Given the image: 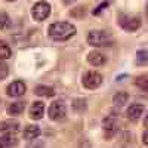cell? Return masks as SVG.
<instances>
[{
    "label": "cell",
    "instance_id": "1",
    "mask_svg": "<svg viewBox=\"0 0 148 148\" xmlns=\"http://www.w3.org/2000/svg\"><path fill=\"white\" fill-rule=\"evenodd\" d=\"M47 34L55 42H65L76 34V27L67 21H56L49 25Z\"/></svg>",
    "mask_w": 148,
    "mask_h": 148
},
{
    "label": "cell",
    "instance_id": "2",
    "mask_svg": "<svg viewBox=\"0 0 148 148\" xmlns=\"http://www.w3.org/2000/svg\"><path fill=\"white\" fill-rule=\"evenodd\" d=\"M88 43L90 46H108L113 43V39L108 31H104V30H90L88 33Z\"/></svg>",
    "mask_w": 148,
    "mask_h": 148
},
{
    "label": "cell",
    "instance_id": "3",
    "mask_svg": "<svg viewBox=\"0 0 148 148\" xmlns=\"http://www.w3.org/2000/svg\"><path fill=\"white\" fill-rule=\"evenodd\" d=\"M65 114H67V107H65V102L64 101H53L49 107V119L53 120V121H61L65 119Z\"/></svg>",
    "mask_w": 148,
    "mask_h": 148
},
{
    "label": "cell",
    "instance_id": "4",
    "mask_svg": "<svg viewBox=\"0 0 148 148\" xmlns=\"http://www.w3.org/2000/svg\"><path fill=\"white\" fill-rule=\"evenodd\" d=\"M119 24H120V27L126 31H136L141 27V19L138 16H133V15L120 14L119 15Z\"/></svg>",
    "mask_w": 148,
    "mask_h": 148
},
{
    "label": "cell",
    "instance_id": "5",
    "mask_svg": "<svg viewBox=\"0 0 148 148\" xmlns=\"http://www.w3.org/2000/svg\"><path fill=\"white\" fill-rule=\"evenodd\" d=\"M82 83L83 86L88 90H93V89H98L102 83V76L98 71H88L83 76L82 79Z\"/></svg>",
    "mask_w": 148,
    "mask_h": 148
},
{
    "label": "cell",
    "instance_id": "6",
    "mask_svg": "<svg viewBox=\"0 0 148 148\" xmlns=\"http://www.w3.org/2000/svg\"><path fill=\"white\" fill-rule=\"evenodd\" d=\"M51 15V5L47 2H37L31 8V16L36 21H45Z\"/></svg>",
    "mask_w": 148,
    "mask_h": 148
},
{
    "label": "cell",
    "instance_id": "7",
    "mask_svg": "<svg viewBox=\"0 0 148 148\" xmlns=\"http://www.w3.org/2000/svg\"><path fill=\"white\" fill-rule=\"evenodd\" d=\"M25 90H27V86H25V83H24L22 80H15V82H12V83L8 86V89H6L8 96H10V98L22 96L24 93H25Z\"/></svg>",
    "mask_w": 148,
    "mask_h": 148
},
{
    "label": "cell",
    "instance_id": "8",
    "mask_svg": "<svg viewBox=\"0 0 148 148\" xmlns=\"http://www.w3.org/2000/svg\"><path fill=\"white\" fill-rule=\"evenodd\" d=\"M144 110H145V107H144L142 104L135 102V104H132V105L127 108L126 116H127V119H129L130 121H136V120L141 119V116L144 114Z\"/></svg>",
    "mask_w": 148,
    "mask_h": 148
},
{
    "label": "cell",
    "instance_id": "9",
    "mask_svg": "<svg viewBox=\"0 0 148 148\" xmlns=\"http://www.w3.org/2000/svg\"><path fill=\"white\" fill-rule=\"evenodd\" d=\"M102 127L105 130V135L110 138L117 132V117L114 116H108L104 121H102Z\"/></svg>",
    "mask_w": 148,
    "mask_h": 148
},
{
    "label": "cell",
    "instance_id": "10",
    "mask_svg": "<svg viewBox=\"0 0 148 148\" xmlns=\"http://www.w3.org/2000/svg\"><path fill=\"white\" fill-rule=\"evenodd\" d=\"M88 62L93 67H101L107 62V58L105 55H102L101 52H98V51H93L88 55Z\"/></svg>",
    "mask_w": 148,
    "mask_h": 148
},
{
    "label": "cell",
    "instance_id": "11",
    "mask_svg": "<svg viewBox=\"0 0 148 148\" xmlns=\"http://www.w3.org/2000/svg\"><path fill=\"white\" fill-rule=\"evenodd\" d=\"M43 113H45V104L40 101L33 102V105L30 108V117L33 120H40L43 117Z\"/></svg>",
    "mask_w": 148,
    "mask_h": 148
},
{
    "label": "cell",
    "instance_id": "12",
    "mask_svg": "<svg viewBox=\"0 0 148 148\" xmlns=\"http://www.w3.org/2000/svg\"><path fill=\"white\" fill-rule=\"evenodd\" d=\"M16 142L18 139L14 133H5L0 136V148H12L16 145Z\"/></svg>",
    "mask_w": 148,
    "mask_h": 148
},
{
    "label": "cell",
    "instance_id": "13",
    "mask_svg": "<svg viewBox=\"0 0 148 148\" xmlns=\"http://www.w3.org/2000/svg\"><path fill=\"white\" fill-rule=\"evenodd\" d=\"M127 101H129V93H126V92H117L113 96V104L117 110H121L127 104Z\"/></svg>",
    "mask_w": 148,
    "mask_h": 148
},
{
    "label": "cell",
    "instance_id": "14",
    "mask_svg": "<svg viewBox=\"0 0 148 148\" xmlns=\"http://www.w3.org/2000/svg\"><path fill=\"white\" fill-rule=\"evenodd\" d=\"M0 130H2L3 133H16L18 130H19V125L16 121H12V120H9V121H3L2 125H0Z\"/></svg>",
    "mask_w": 148,
    "mask_h": 148
},
{
    "label": "cell",
    "instance_id": "15",
    "mask_svg": "<svg viewBox=\"0 0 148 148\" xmlns=\"http://www.w3.org/2000/svg\"><path fill=\"white\" fill-rule=\"evenodd\" d=\"M39 135H40V127L37 125H30V126L25 127V130H24V138L28 139V141L36 139Z\"/></svg>",
    "mask_w": 148,
    "mask_h": 148
},
{
    "label": "cell",
    "instance_id": "16",
    "mask_svg": "<svg viewBox=\"0 0 148 148\" xmlns=\"http://www.w3.org/2000/svg\"><path fill=\"white\" fill-rule=\"evenodd\" d=\"M12 55V51H10V46L8 42L5 40H0V59H9Z\"/></svg>",
    "mask_w": 148,
    "mask_h": 148
},
{
    "label": "cell",
    "instance_id": "17",
    "mask_svg": "<svg viewBox=\"0 0 148 148\" xmlns=\"http://www.w3.org/2000/svg\"><path fill=\"white\" fill-rule=\"evenodd\" d=\"M24 102H14V104H10L9 107H8V114L9 116H18V114H21L22 111H24Z\"/></svg>",
    "mask_w": 148,
    "mask_h": 148
},
{
    "label": "cell",
    "instance_id": "18",
    "mask_svg": "<svg viewBox=\"0 0 148 148\" xmlns=\"http://www.w3.org/2000/svg\"><path fill=\"white\" fill-rule=\"evenodd\" d=\"M34 92H36V95H39V96H47V98L55 95L53 89L49 88V86H37Z\"/></svg>",
    "mask_w": 148,
    "mask_h": 148
},
{
    "label": "cell",
    "instance_id": "19",
    "mask_svg": "<svg viewBox=\"0 0 148 148\" xmlns=\"http://www.w3.org/2000/svg\"><path fill=\"white\" fill-rule=\"evenodd\" d=\"M135 84H136L139 89H142L144 92L148 93V74H144V76L136 77L135 79Z\"/></svg>",
    "mask_w": 148,
    "mask_h": 148
},
{
    "label": "cell",
    "instance_id": "20",
    "mask_svg": "<svg viewBox=\"0 0 148 148\" xmlns=\"http://www.w3.org/2000/svg\"><path fill=\"white\" fill-rule=\"evenodd\" d=\"M136 64L138 65H147L148 64V51L141 49L136 52Z\"/></svg>",
    "mask_w": 148,
    "mask_h": 148
},
{
    "label": "cell",
    "instance_id": "21",
    "mask_svg": "<svg viewBox=\"0 0 148 148\" xmlns=\"http://www.w3.org/2000/svg\"><path fill=\"white\" fill-rule=\"evenodd\" d=\"M10 27V18L6 12H0V30H8Z\"/></svg>",
    "mask_w": 148,
    "mask_h": 148
},
{
    "label": "cell",
    "instance_id": "22",
    "mask_svg": "<svg viewBox=\"0 0 148 148\" xmlns=\"http://www.w3.org/2000/svg\"><path fill=\"white\" fill-rule=\"evenodd\" d=\"M8 74H9V67L6 65V62L3 59H0V80L5 79Z\"/></svg>",
    "mask_w": 148,
    "mask_h": 148
},
{
    "label": "cell",
    "instance_id": "23",
    "mask_svg": "<svg viewBox=\"0 0 148 148\" xmlns=\"http://www.w3.org/2000/svg\"><path fill=\"white\" fill-rule=\"evenodd\" d=\"M107 6H108V2H105V3H101V5L98 6L96 9H93V15H99V14H101V10H102V9H105Z\"/></svg>",
    "mask_w": 148,
    "mask_h": 148
},
{
    "label": "cell",
    "instance_id": "24",
    "mask_svg": "<svg viewBox=\"0 0 148 148\" xmlns=\"http://www.w3.org/2000/svg\"><path fill=\"white\" fill-rule=\"evenodd\" d=\"M142 142H144L145 145H148V130H147V132H144V136H142Z\"/></svg>",
    "mask_w": 148,
    "mask_h": 148
},
{
    "label": "cell",
    "instance_id": "25",
    "mask_svg": "<svg viewBox=\"0 0 148 148\" xmlns=\"http://www.w3.org/2000/svg\"><path fill=\"white\" fill-rule=\"evenodd\" d=\"M144 125H145V127H148V113H147V116L144 119Z\"/></svg>",
    "mask_w": 148,
    "mask_h": 148
},
{
    "label": "cell",
    "instance_id": "26",
    "mask_svg": "<svg viewBox=\"0 0 148 148\" xmlns=\"http://www.w3.org/2000/svg\"><path fill=\"white\" fill-rule=\"evenodd\" d=\"M74 2H76V0H64L65 5H71V3H74Z\"/></svg>",
    "mask_w": 148,
    "mask_h": 148
},
{
    "label": "cell",
    "instance_id": "27",
    "mask_svg": "<svg viewBox=\"0 0 148 148\" xmlns=\"http://www.w3.org/2000/svg\"><path fill=\"white\" fill-rule=\"evenodd\" d=\"M147 18H148V5H147Z\"/></svg>",
    "mask_w": 148,
    "mask_h": 148
},
{
    "label": "cell",
    "instance_id": "28",
    "mask_svg": "<svg viewBox=\"0 0 148 148\" xmlns=\"http://www.w3.org/2000/svg\"><path fill=\"white\" fill-rule=\"evenodd\" d=\"M5 2H15V0H5Z\"/></svg>",
    "mask_w": 148,
    "mask_h": 148
}]
</instances>
